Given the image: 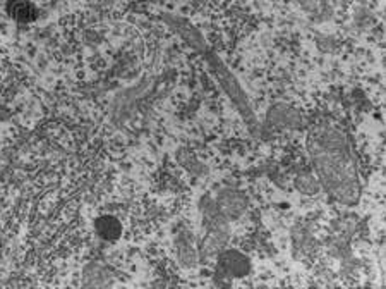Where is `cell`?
Masks as SVG:
<instances>
[{"instance_id": "obj_1", "label": "cell", "mask_w": 386, "mask_h": 289, "mask_svg": "<svg viewBox=\"0 0 386 289\" xmlns=\"http://www.w3.org/2000/svg\"><path fill=\"white\" fill-rule=\"evenodd\" d=\"M307 148L323 190L345 205L356 203L360 193L359 169L345 133L330 124H321L311 131Z\"/></svg>"}, {"instance_id": "obj_2", "label": "cell", "mask_w": 386, "mask_h": 289, "mask_svg": "<svg viewBox=\"0 0 386 289\" xmlns=\"http://www.w3.org/2000/svg\"><path fill=\"white\" fill-rule=\"evenodd\" d=\"M220 269L227 277H244L249 272V260L239 252H225L220 255Z\"/></svg>"}, {"instance_id": "obj_3", "label": "cell", "mask_w": 386, "mask_h": 289, "mask_svg": "<svg viewBox=\"0 0 386 289\" xmlns=\"http://www.w3.org/2000/svg\"><path fill=\"white\" fill-rule=\"evenodd\" d=\"M7 12L19 23H31L38 17V9L30 0H10L7 3Z\"/></svg>"}, {"instance_id": "obj_4", "label": "cell", "mask_w": 386, "mask_h": 289, "mask_svg": "<svg viewBox=\"0 0 386 289\" xmlns=\"http://www.w3.org/2000/svg\"><path fill=\"white\" fill-rule=\"evenodd\" d=\"M217 205L221 210V213L228 217H237L246 209L244 198L237 191H223L218 198Z\"/></svg>"}, {"instance_id": "obj_5", "label": "cell", "mask_w": 386, "mask_h": 289, "mask_svg": "<svg viewBox=\"0 0 386 289\" xmlns=\"http://www.w3.org/2000/svg\"><path fill=\"white\" fill-rule=\"evenodd\" d=\"M297 3L302 7L304 12L314 21H323L330 17L331 7L328 0H297Z\"/></svg>"}, {"instance_id": "obj_6", "label": "cell", "mask_w": 386, "mask_h": 289, "mask_svg": "<svg viewBox=\"0 0 386 289\" xmlns=\"http://www.w3.org/2000/svg\"><path fill=\"white\" fill-rule=\"evenodd\" d=\"M96 233L105 240H116L120 236V224L113 217H102L96 220Z\"/></svg>"}]
</instances>
